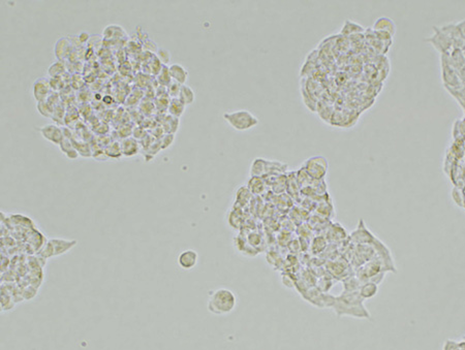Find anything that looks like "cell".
Returning <instances> with one entry per match:
<instances>
[{
    "instance_id": "6da1fadb",
    "label": "cell",
    "mask_w": 465,
    "mask_h": 350,
    "mask_svg": "<svg viewBox=\"0 0 465 350\" xmlns=\"http://www.w3.org/2000/svg\"><path fill=\"white\" fill-rule=\"evenodd\" d=\"M364 299L361 298L359 292L349 291L348 295L337 298L333 302V308L337 316H350L354 318L369 319L370 313L364 307Z\"/></svg>"
},
{
    "instance_id": "7a4b0ae2",
    "label": "cell",
    "mask_w": 465,
    "mask_h": 350,
    "mask_svg": "<svg viewBox=\"0 0 465 350\" xmlns=\"http://www.w3.org/2000/svg\"><path fill=\"white\" fill-rule=\"evenodd\" d=\"M237 297L234 291L229 288H217L209 293L207 309L217 316L229 315L236 309Z\"/></svg>"
},
{
    "instance_id": "3957f363",
    "label": "cell",
    "mask_w": 465,
    "mask_h": 350,
    "mask_svg": "<svg viewBox=\"0 0 465 350\" xmlns=\"http://www.w3.org/2000/svg\"><path fill=\"white\" fill-rule=\"evenodd\" d=\"M224 118L232 128L238 131L251 129L259 123L257 117L247 110L229 112V113L224 114Z\"/></svg>"
},
{
    "instance_id": "277c9868",
    "label": "cell",
    "mask_w": 465,
    "mask_h": 350,
    "mask_svg": "<svg viewBox=\"0 0 465 350\" xmlns=\"http://www.w3.org/2000/svg\"><path fill=\"white\" fill-rule=\"evenodd\" d=\"M328 167H329V165H328L327 158L324 156H313L306 160L304 170L309 177L317 180H322L327 175Z\"/></svg>"
},
{
    "instance_id": "5b68a950",
    "label": "cell",
    "mask_w": 465,
    "mask_h": 350,
    "mask_svg": "<svg viewBox=\"0 0 465 350\" xmlns=\"http://www.w3.org/2000/svg\"><path fill=\"white\" fill-rule=\"evenodd\" d=\"M434 31L435 33L430 36V38H427L426 40L429 41V43L442 54H447L449 55L454 48L453 41L451 40L441 29L437 27H434Z\"/></svg>"
},
{
    "instance_id": "8992f818",
    "label": "cell",
    "mask_w": 465,
    "mask_h": 350,
    "mask_svg": "<svg viewBox=\"0 0 465 350\" xmlns=\"http://www.w3.org/2000/svg\"><path fill=\"white\" fill-rule=\"evenodd\" d=\"M39 132L47 141L53 143L54 145L60 146L65 138L63 129L55 124H47L43 126V127L39 128Z\"/></svg>"
},
{
    "instance_id": "52a82bcc",
    "label": "cell",
    "mask_w": 465,
    "mask_h": 350,
    "mask_svg": "<svg viewBox=\"0 0 465 350\" xmlns=\"http://www.w3.org/2000/svg\"><path fill=\"white\" fill-rule=\"evenodd\" d=\"M199 262V254L196 250L187 249L182 251L181 253L178 255L177 263L179 267L183 270H191L196 268V265Z\"/></svg>"
},
{
    "instance_id": "ba28073f",
    "label": "cell",
    "mask_w": 465,
    "mask_h": 350,
    "mask_svg": "<svg viewBox=\"0 0 465 350\" xmlns=\"http://www.w3.org/2000/svg\"><path fill=\"white\" fill-rule=\"evenodd\" d=\"M51 85L50 81L45 78H39L33 83V97L38 103H44L50 96Z\"/></svg>"
},
{
    "instance_id": "9c48e42d",
    "label": "cell",
    "mask_w": 465,
    "mask_h": 350,
    "mask_svg": "<svg viewBox=\"0 0 465 350\" xmlns=\"http://www.w3.org/2000/svg\"><path fill=\"white\" fill-rule=\"evenodd\" d=\"M373 30L374 31H382L391 34L392 36L395 35L397 27H396L395 22L388 17H380L378 18L373 24Z\"/></svg>"
},
{
    "instance_id": "30bf717a",
    "label": "cell",
    "mask_w": 465,
    "mask_h": 350,
    "mask_svg": "<svg viewBox=\"0 0 465 350\" xmlns=\"http://www.w3.org/2000/svg\"><path fill=\"white\" fill-rule=\"evenodd\" d=\"M169 68H170V74H171L172 80L178 84H180V85L182 86L185 85V83L188 80L187 69L181 64H178V63L172 64L171 66H169Z\"/></svg>"
},
{
    "instance_id": "8fae6325",
    "label": "cell",
    "mask_w": 465,
    "mask_h": 350,
    "mask_svg": "<svg viewBox=\"0 0 465 350\" xmlns=\"http://www.w3.org/2000/svg\"><path fill=\"white\" fill-rule=\"evenodd\" d=\"M121 151H122V155H124L126 157H131L139 153V144L138 142H136V139L132 137L125 138V139H123L121 143Z\"/></svg>"
},
{
    "instance_id": "7c38bea8",
    "label": "cell",
    "mask_w": 465,
    "mask_h": 350,
    "mask_svg": "<svg viewBox=\"0 0 465 350\" xmlns=\"http://www.w3.org/2000/svg\"><path fill=\"white\" fill-rule=\"evenodd\" d=\"M358 292H359V295L361 296V298L364 299V300L372 299L377 295L378 285L376 283L372 282V281L365 282L359 287Z\"/></svg>"
},
{
    "instance_id": "4fadbf2b",
    "label": "cell",
    "mask_w": 465,
    "mask_h": 350,
    "mask_svg": "<svg viewBox=\"0 0 465 350\" xmlns=\"http://www.w3.org/2000/svg\"><path fill=\"white\" fill-rule=\"evenodd\" d=\"M268 162L269 160H266L263 158L254 159L251 165V170H250L251 176L262 177L264 174H266L268 172Z\"/></svg>"
},
{
    "instance_id": "5bb4252c",
    "label": "cell",
    "mask_w": 465,
    "mask_h": 350,
    "mask_svg": "<svg viewBox=\"0 0 465 350\" xmlns=\"http://www.w3.org/2000/svg\"><path fill=\"white\" fill-rule=\"evenodd\" d=\"M185 108L186 106L179 99H172L168 109H169V113L171 114V116L176 117V118H180L185 112Z\"/></svg>"
},
{
    "instance_id": "9a60e30c",
    "label": "cell",
    "mask_w": 465,
    "mask_h": 350,
    "mask_svg": "<svg viewBox=\"0 0 465 350\" xmlns=\"http://www.w3.org/2000/svg\"><path fill=\"white\" fill-rule=\"evenodd\" d=\"M248 189L254 194H261L265 190V182L261 177L251 176L248 181Z\"/></svg>"
},
{
    "instance_id": "2e32d148",
    "label": "cell",
    "mask_w": 465,
    "mask_h": 350,
    "mask_svg": "<svg viewBox=\"0 0 465 350\" xmlns=\"http://www.w3.org/2000/svg\"><path fill=\"white\" fill-rule=\"evenodd\" d=\"M178 99H179L185 106H189L193 104L196 100V94H195V91L191 89L189 86L187 85H183L181 87V91H180V94H179V97H178Z\"/></svg>"
},
{
    "instance_id": "e0dca14e",
    "label": "cell",
    "mask_w": 465,
    "mask_h": 350,
    "mask_svg": "<svg viewBox=\"0 0 465 350\" xmlns=\"http://www.w3.org/2000/svg\"><path fill=\"white\" fill-rule=\"evenodd\" d=\"M60 149L61 151L65 154V155L67 156V158H70V159H76L78 156H79V153L77 152V150L74 148L73 146V143L70 138H64L63 139V142L61 143L60 145Z\"/></svg>"
},
{
    "instance_id": "ac0fdd59",
    "label": "cell",
    "mask_w": 465,
    "mask_h": 350,
    "mask_svg": "<svg viewBox=\"0 0 465 350\" xmlns=\"http://www.w3.org/2000/svg\"><path fill=\"white\" fill-rule=\"evenodd\" d=\"M364 30H365L364 27L361 26L360 24L348 20L345 23V26L343 28V30H341V33L345 35H349V34H353V33H360V32H363Z\"/></svg>"
},
{
    "instance_id": "d6986e66",
    "label": "cell",
    "mask_w": 465,
    "mask_h": 350,
    "mask_svg": "<svg viewBox=\"0 0 465 350\" xmlns=\"http://www.w3.org/2000/svg\"><path fill=\"white\" fill-rule=\"evenodd\" d=\"M157 80H158V83L160 84V85L165 86V87H169L171 84L173 83L172 82L173 80H172V77H171V74H170V68L167 65H163L161 72L158 75Z\"/></svg>"
},
{
    "instance_id": "ffe728a7",
    "label": "cell",
    "mask_w": 465,
    "mask_h": 350,
    "mask_svg": "<svg viewBox=\"0 0 465 350\" xmlns=\"http://www.w3.org/2000/svg\"><path fill=\"white\" fill-rule=\"evenodd\" d=\"M71 141L73 143L74 148L77 150V152L79 154H81L82 156H86V157L91 156V150H90V147H89L88 144H86L84 142L75 141V139H73V138H71Z\"/></svg>"
},
{
    "instance_id": "44dd1931",
    "label": "cell",
    "mask_w": 465,
    "mask_h": 350,
    "mask_svg": "<svg viewBox=\"0 0 465 350\" xmlns=\"http://www.w3.org/2000/svg\"><path fill=\"white\" fill-rule=\"evenodd\" d=\"M65 71V67H64V64L62 62V60H58L57 62L55 63H53L49 69H48V74L49 76H51L52 78H58L59 76H61Z\"/></svg>"
},
{
    "instance_id": "7402d4cb",
    "label": "cell",
    "mask_w": 465,
    "mask_h": 350,
    "mask_svg": "<svg viewBox=\"0 0 465 350\" xmlns=\"http://www.w3.org/2000/svg\"><path fill=\"white\" fill-rule=\"evenodd\" d=\"M36 107H37V110H38V113L42 116H44L46 118H52L53 117L54 108L48 102L38 103Z\"/></svg>"
},
{
    "instance_id": "603a6c76",
    "label": "cell",
    "mask_w": 465,
    "mask_h": 350,
    "mask_svg": "<svg viewBox=\"0 0 465 350\" xmlns=\"http://www.w3.org/2000/svg\"><path fill=\"white\" fill-rule=\"evenodd\" d=\"M68 41L66 40V38H60L57 43H56V46H55V54H56V57L61 60L63 57H64V55L66 54L65 51L68 47Z\"/></svg>"
},
{
    "instance_id": "cb8c5ba5",
    "label": "cell",
    "mask_w": 465,
    "mask_h": 350,
    "mask_svg": "<svg viewBox=\"0 0 465 350\" xmlns=\"http://www.w3.org/2000/svg\"><path fill=\"white\" fill-rule=\"evenodd\" d=\"M106 154L111 158H119L122 155L121 145H119V143H113L109 145L106 149Z\"/></svg>"
},
{
    "instance_id": "d4e9b609",
    "label": "cell",
    "mask_w": 465,
    "mask_h": 350,
    "mask_svg": "<svg viewBox=\"0 0 465 350\" xmlns=\"http://www.w3.org/2000/svg\"><path fill=\"white\" fill-rule=\"evenodd\" d=\"M156 57L159 59V61L162 63V65H167L168 66V64L171 61V53L167 49L159 48V49H157V52H156Z\"/></svg>"
},
{
    "instance_id": "484cf974",
    "label": "cell",
    "mask_w": 465,
    "mask_h": 350,
    "mask_svg": "<svg viewBox=\"0 0 465 350\" xmlns=\"http://www.w3.org/2000/svg\"><path fill=\"white\" fill-rule=\"evenodd\" d=\"M181 87H182V85H180V84L173 82L171 85L168 87L169 88L168 89L169 94L173 97V99H178V97H179L180 91H181Z\"/></svg>"
},
{
    "instance_id": "4316f807",
    "label": "cell",
    "mask_w": 465,
    "mask_h": 350,
    "mask_svg": "<svg viewBox=\"0 0 465 350\" xmlns=\"http://www.w3.org/2000/svg\"><path fill=\"white\" fill-rule=\"evenodd\" d=\"M452 198H453V201L455 202V204L459 207H464V199H463V194L461 192V190L457 187H455L452 191Z\"/></svg>"
},
{
    "instance_id": "83f0119b",
    "label": "cell",
    "mask_w": 465,
    "mask_h": 350,
    "mask_svg": "<svg viewBox=\"0 0 465 350\" xmlns=\"http://www.w3.org/2000/svg\"><path fill=\"white\" fill-rule=\"evenodd\" d=\"M174 139H175V135H174V134H170V133H169V134L163 136L162 141H161V145H160L161 148H162V149H167V148H169V147L173 144Z\"/></svg>"
},
{
    "instance_id": "f1b7e54d",
    "label": "cell",
    "mask_w": 465,
    "mask_h": 350,
    "mask_svg": "<svg viewBox=\"0 0 465 350\" xmlns=\"http://www.w3.org/2000/svg\"><path fill=\"white\" fill-rule=\"evenodd\" d=\"M457 25V28H458V30L460 32V34L462 35V37L465 39V19L460 21V22H457L456 23Z\"/></svg>"
}]
</instances>
